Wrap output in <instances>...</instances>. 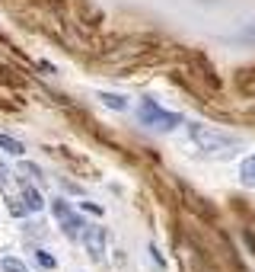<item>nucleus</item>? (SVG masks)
Wrapping results in <instances>:
<instances>
[{"label":"nucleus","instance_id":"obj_3","mask_svg":"<svg viewBox=\"0 0 255 272\" xmlns=\"http://www.w3.org/2000/svg\"><path fill=\"white\" fill-rule=\"evenodd\" d=\"M51 208H54V215H58V221H61V231H64L70 240H77L80 234H83V228H87V224H83V218L74 215V208H70L64 199H54Z\"/></svg>","mask_w":255,"mask_h":272},{"label":"nucleus","instance_id":"obj_6","mask_svg":"<svg viewBox=\"0 0 255 272\" xmlns=\"http://www.w3.org/2000/svg\"><path fill=\"white\" fill-rule=\"evenodd\" d=\"M239 176L246 186H255V154H249V157H242L239 163Z\"/></svg>","mask_w":255,"mask_h":272},{"label":"nucleus","instance_id":"obj_10","mask_svg":"<svg viewBox=\"0 0 255 272\" xmlns=\"http://www.w3.org/2000/svg\"><path fill=\"white\" fill-rule=\"evenodd\" d=\"M35 263H39L42 269H54V266H58V263H54V256H51V253H45V250L35 253Z\"/></svg>","mask_w":255,"mask_h":272},{"label":"nucleus","instance_id":"obj_9","mask_svg":"<svg viewBox=\"0 0 255 272\" xmlns=\"http://www.w3.org/2000/svg\"><path fill=\"white\" fill-rule=\"evenodd\" d=\"M0 266H4V272H26V263H22L19 256H4Z\"/></svg>","mask_w":255,"mask_h":272},{"label":"nucleus","instance_id":"obj_1","mask_svg":"<svg viewBox=\"0 0 255 272\" xmlns=\"http://www.w3.org/2000/svg\"><path fill=\"white\" fill-rule=\"evenodd\" d=\"M185 135L191 138V144H195L201 154H208V157H223V154H230L233 147H239L236 138L217 132V128L198 125V122H188V125H185Z\"/></svg>","mask_w":255,"mask_h":272},{"label":"nucleus","instance_id":"obj_11","mask_svg":"<svg viewBox=\"0 0 255 272\" xmlns=\"http://www.w3.org/2000/svg\"><path fill=\"white\" fill-rule=\"evenodd\" d=\"M83 208L93 211V215H102V208H99V205H93V202H83Z\"/></svg>","mask_w":255,"mask_h":272},{"label":"nucleus","instance_id":"obj_4","mask_svg":"<svg viewBox=\"0 0 255 272\" xmlns=\"http://www.w3.org/2000/svg\"><path fill=\"white\" fill-rule=\"evenodd\" d=\"M80 240H83V246H87V253L93 259H102V253H105V231L102 228H83Z\"/></svg>","mask_w":255,"mask_h":272},{"label":"nucleus","instance_id":"obj_7","mask_svg":"<svg viewBox=\"0 0 255 272\" xmlns=\"http://www.w3.org/2000/svg\"><path fill=\"white\" fill-rule=\"evenodd\" d=\"M99 100H102V106H108V109H118V112L128 109V100L118 96V93H99Z\"/></svg>","mask_w":255,"mask_h":272},{"label":"nucleus","instance_id":"obj_5","mask_svg":"<svg viewBox=\"0 0 255 272\" xmlns=\"http://www.w3.org/2000/svg\"><path fill=\"white\" fill-rule=\"evenodd\" d=\"M22 202H26V211H42V208H45L42 192H39V189H32V186L22 189Z\"/></svg>","mask_w":255,"mask_h":272},{"label":"nucleus","instance_id":"obj_8","mask_svg":"<svg viewBox=\"0 0 255 272\" xmlns=\"http://www.w3.org/2000/svg\"><path fill=\"white\" fill-rule=\"evenodd\" d=\"M0 147H4L7 154H13V157H19V154L26 151V147H22V141H16L13 135H0Z\"/></svg>","mask_w":255,"mask_h":272},{"label":"nucleus","instance_id":"obj_2","mask_svg":"<svg viewBox=\"0 0 255 272\" xmlns=\"http://www.w3.org/2000/svg\"><path fill=\"white\" fill-rule=\"evenodd\" d=\"M137 112H140V122L150 125V128H156V132H176V128L182 125V115L166 112L156 100H144Z\"/></svg>","mask_w":255,"mask_h":272}]
</instances>
